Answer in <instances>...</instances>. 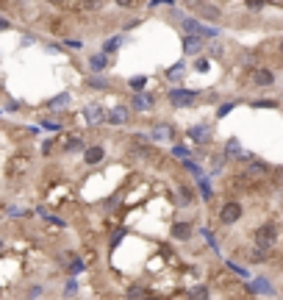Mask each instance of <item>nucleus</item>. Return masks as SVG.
<instances>
[{
    "instance_id": "obj_1",
    "label": "nucleus",
    "mask_w": 283,
    "mask_h": 300,
    "mask_svg": "<svg viewBox=\"0 0 283 300\" xmlns=\"http://www.w3.org/2000/svg\"><path fill=\"white\" fill-rule=\"evenodd\" d=\"M278 239H281V225H278V220H266V223H261L256 231H253V242L264 250H272L275 245H278Z\"/></svg>"
},
{
    "instance_id": "obj_2",
    "label": "nucleus",
    "mask_w": 283,
    "mask_h": 300,
    "mask_svg": "<svg viewBox=\"0 0 283 300\" xmlns=\"http://www.w3.org/2000/svg\"><path fill=\"white\" fill-rule=\"evenodd\" d=\"M200 92H195V89H186V86H172L170 92H167V103L172 106V109H189V106L197 103Z\"/></svg>"
},
{
    "instance_id": "obj_3",
    "label": "nucleus",
    "mask_w": 283,
    "mask_h": 300,
    "mask_svg": "<svg viewBox=\"0 0 283 300\" xmlns=\"http://www.w3.org/2000/svg\"><path fill=\"white\" fill-rule=\"evenodd\" d=\"M147 139L155 145H175L178 142V128L172 122H155L153 128L147 131Z\"/></svg>"
},
{
    "instance_id": "obj_4",
    "label": "nucleus",
    "mask_w": 283,
    "mask_h": 300,
    "mask_svg": "<svg viewBox=\"0 0 283 300\" xmlns=\"http://www.w3.org/2000/svg\"><path fill=\"white\" fill-rule=\"evenodd\" d=\"M128 159L131 162H147V164H161L164 156L155 150L153 145H147V142H136V145L128 147Z\"/></svg>"
},
{
    "instance_id": "obj_5",
    "label": "nucleus",
    "mask_w": 283,
    "mask_h": 300,
    "mask_svg": "<svg viewBox=\"0 0 283 300\" xmlns=\"http://www.w3.org/2000/svg\"><path fill=\"white\" fill-rule=\"evenodd\" d=\"M241 217H244V206H241L239 200H225L222 206H219V211H217V220H219V225H225V228L236 225Z\"/></svg>"
},
{
    "instance_id": "obj_6",
    "label": "nucleus",
    "mask_w": 283,
    "mask_h": 300,
    "mask_svg": "<svg viewBox=\"0 0 283 300\" xmlns=\"http://www.w3.org/2000/svg\"><path fill=\"white\" fill-rule=\"evenodd\" d=\"M266 175H272V164H266L264 159H250L247 167H244V172H241V178L253 181V184L266 181Z\"/></svg>"
},
{
    "instance_id": "obj_7",
    "label": "nucleus",
    "mask_w": 283,
    "mask_h": 300,
    "mask_svg": "<svg viewBox=\"0 0 283 300\" xmlns=\"http://www.w3.org/2000/svg\"><path fill=\"white\" fill-rule=\"evenodd\" d=\"M186 139L192 142V145L203 147V145H208V142L214 139V131H211L208 122H197V125H189L186 128Z\"/></svg>"
},
{
    "instance_id": "obj_8",
    "label": "nucleus",
    "mask_w": 283,
    "mask_h": 300,
    "mask_svg": "<svg viewBox=\"0 0 283 300\" xmlns=\"http://www.w3.org/2000/svg\"><path fill=\"white\" fill-rule=\"evenodd\" d=\"M128 106L133 109V112H150V109H155V94L153 92H133L128 97Z\"/></svg>"
},
{
    "instance_id": "obj_9",
    "label": "nucleus",
    "mask_w": 283,
    "mask_h": 300,
    "mask_svg": "<svg viewBox=\"0 0 283 300\" xmlns=\"http://www.w3.org/2000/svg\"><path fill=\"white\" fill-rule=\"evenodd\" d=\"M222 159L225 162H244V159H253L250 153H244V147L239 145V139L231 137L228 142L222 145Z\"/></svg>"
},
{
    "instance_id": "obj_10",
    "label": "nucleus",
    "mask_w": 283,
    "mask_h": 300,
    "mask_svg": "<svg viewBox=\"0 0 283 300\" xmlns=\"http://www.w3.org/2000/svg\"><path fill=\"white\" fill-rule=\"evenodd\" d=\"M106 114H109V109H106L103 103H89L84 109V122L89 125V128H94V125L106 122Z\"/></svg>"
},
{
    "instance_id": "obj_11",
    "label": "nucleus",
    "mask_w": 283,
    "mask_h": 300,
    "mask_svg": "<svg viewBox=\"0 0 283 300\" xmlns=\"http://www.w3.org/2000/svg\"><path fill=\"white\" fill-rule=\"evenodd\" d=\"M131 122V106H114V109H109V114H106V125H114V128H120V125H128Z\"/></svg>"
},
{
    "instance_id": "obj_12",
    "label": "nucleus",
    "mask_w": 283,
    "mask_h": 300,
    "mask_svg": "<svg viewBox=\"0 0 283 300\" xmlns=\"http://www.w3.org/2000/svg\"><path fill=\"white\" fill-rule=\"evenodd\" d=\"M103 162H106V147L103 145L92 142V145L84 147V164L86 167H100Z\"/></svg>"
},
{
    "instance_id": "obj_13",
    "label": "nucleus",
    "mask_w": 283,
    "mask_h": 300,
    "mask_svg": "<svg viewBox=\"0 0 283 300\" xmlns=\"http://www.w3.org/2000/svg\"><path fill=\"white\" fill-rule=\"evenodd\" d=\"M180 45H183V53H186V56H203V50H206V39L197 36V34H183Z\"/></svg>"
},
{
    "instance_id": "obj_14",
    "label": "nucleus",
    "mask_w": 283,
    "mask_h": 300,
    "mask_svg": "<svg viewBox=\"0 0 283 300\" xmlns=\"http://www.w3.org/2000/svg\"><path fill=\"white\" fill-rule=\"evenodd\" d=\"M170 236H172L175 242H189L192 236H195V225L186 223V220H178V223H172Z\"/></svg>"
},
{
    "instance_id": "obj_15",
    "label": "nucleus",
    "mask_w": 283,
    "mask_h": 300,
    "mask_svg": "<svg viewBox=\"0 0 283 300\" xmlns=\"http://www.w3.org/2000/svg\"><path fill=\"white\" fill-rule=\"evenodd\" d=\"M175 203H178V208H192L195 206V189L186 186V184H178L175 186Z\"/></svg>"
},
{
    "instance_id": "obj_16",
    "label": "nucleus",
    "mask_w": 283,
    "mask_h": 300,
    "mask_svg": "<svg viewBox=\"0 0 283 300\" xmlns=\"http://www.w3.org/2000/svg\"><path fill=\"white\" fill-rule=\"evenodd\" d=\"M250 78H253V84H256L258 89H269V86L275 84V72L269 67H256Z\"/></svg>"
},
{
    "instance_id": "obj_17",
    "label": "nucleus",
    "mask_w": 283,
    "mask_h": 300,
    "mask_svg": "<svg viewBox=\"0 0 283 300\" xmlns=\"http://www.w3.org/2000/svg\"><path fill=\"white\" fill-rule=\"evenodd\" d=\"M86 64H89V72H106V69H109V64H111V56H106L103 50H100V53H92Z\"/></svg>"
},
{
    "instance_id": "obj_18",
    "label": "nucleus",
    "mask_w": 283,
    "mask_h": 300,
    "mask_svg": "<svg viewBox=\"0 0 283 300\" xmlns=\"http://www.w3.org/2000/svg\"><path fill=\"white\" fill-rule=\"evenodd\" d=\"M250 292H253V295H266V298H272L275 286L266 281V278H253V281H250Z\"/></svg>"
},
{
    "instance_id": "obj_19",
    "label": "nucleus",
    "mask_w": 283,
    "mask_h": 300,
    "mask_svg": "<svg viewBox=\"0 0 283 300\" xmlns=\"http://www.w3.org/2000/svg\"><path fill=\"white\" fill-rule=\"evenodd\" d=\"M86 86H89V89H97V92H109V89H111V81H109V78H103L100 72H89Z\"/></svg>"
},
{
    "instance_id": "obj_20",
    "label": "nucleus",
    "mask_w": 283,
    "mask_h": 300,
    "mask_svg": "<svg viewBox=\"0 0 283 300\" xmlns=\"http://www.w3.org/2000/svg\"><path fill=\"white\" fill-rule=\"evenodd\" d=\"M84 139L75 137V134H69V137H64V142H61V150L64 153H78V150H84Z\"/></svg>"
},
{
    "instance_id": "obj_21",
    "label": "nucleus",
    "mask_w": 283,
    "mask_h": 300,
    "mask_svg": "<svg viewBox=\"0 0 283 300\" xmlns=\"http://www.w3.org/2000/svg\"><path fill=\"white\" fill-rule=\"evenodd\" d=\"M186 300H211V289L206 283H197V286H192L186 292Z\"/></svg>"
},
{
    "instance_id": "obj_22",
    "label": "nucleus",
    "mask_w": 283,
    "mask_h": 300,
    "mask_svg": "<svg viewBox=\"0 0 283 300\" xmlns=\"http://www.w3.org/2000/svg\"><path fill=\"white\" fill-rule=\"evenodd\" d=\"M183 75H186V67H183V61H178V64H172L170 69H167V81H172V84H178L183 81Z\"/></svg>"
},
{
    "instance_id": "obj_23",
    "label": "nucleus",
    "mask_w": 283,
    "mask_h": 300,
    "mask_svg": "<svg viewBox=\"0 0 283 300\" xmlns=\"http://www.w3.org/2000/svg\"><path fill=\"white\" fill-rule=\"evenodd\" d=\"M197 192H200V197L206 200V203H211L214 200V189H211V181L203 175V178H197Z\"/></svg>"
},
{
    "instance_id": "obj_24",
    "label": "nucleus",
    "mask_w": 283,
    "mask_h": 300,
    "mask_svg": "<svg viewBox=\"0 0 283 300\" xmlns=\"http://www.w3.org/2000/svg\"><path fill=\"white\" fill-rule=\"evenodd\" d=\"M266 258H269V250L258 248V245H253V248L247 250V261H253V264H264Z\"/></svg>"
},
{
    "instance_id": "obj_25",
    "label": "nucleus",
    "mask_w": 283,
    "mask_h": 300,
    "mask_svg": "<svg viewBox=\"0 0 283 300\" xmlns=\"http://www.w3.org/2000/svg\"><path fill=\"white\" fill-rule=\"evenodd\" d=\"M180 167H183L186 172H192L195 178H203V175H206V170H203V167H200V164L195 162L192 156H189V159H180Z\"/></svg>"
},
{
    "instance_id": "obj_26",
    "label": "nucleus",
    "mask_w": 283,
    "mask_h": 300,
    "mask_svg": "<svg viewBox=\"0 0 283 300\" xmlns=\"http://www.w3.org/2000/svg\"><path fill=\"white\" fill-rule=\"evenodd\" d=\"M225 267H228V270H231V273L236 275V278H241V281H250V278H253V273H250L247 267H241V264H236V261H231V258H228V261H225Z\"/></svg>"
},
{
    "instance_id": "obj_27",
    "label": "nucleus",
    "mask_w": 283,
    "mask_h": 300,
    "mask_svg": "<svg viewBox=\"0 0 283 300\" xmlns=\"http://www.w3.org/2000/svg\"><path fill=\"white\" fill-rule=\"evenodd\" d=\"M147 295H150V292H147L142 283H133V286H128V289H125V300H145Z\"/></svg>"
},
{
    "instance_id": "obj_28",
    "label": "nucleus",
    "mask_w": 283,
    "mask_h": 300,
    "mask_svg": "<svg viewBox=\"0 0 283 300\" xmlns=\"http://www.w3.org/2000/svg\"><path fill=\"white\" fill-rule=\"evenodd\" d=\"M120 45H125V36H111V39H106V42H103V47H100V50H103L106 56H111V53H117V47H120Z\"/></svg>"
},
{
    "instance_id": "obj_29",
    "label": "nucleus",
    "mask_w": 283,
    "mask_h": 300,
    "mask_svg": "<svg viewBox=\"0 0 283 300\" xmlns=\"http://www.w3.org/2000/svg\"><path fill=\"white\" fill-rule=\"evenodd\" d=\"M84 270H86V261H84V258H75V256L69 258V264H67V275L78 278V275L84 273Z\"/></svg>"
},
{
    "instance_id": "obj_30",
    "label": "nucleus",
    "mask_w": 283,
    "mask_h": 300,
    "mask_svg": "<svg viewBox=\"0 0 283 300\" xmlns=\"http://www.w3.org/2000/svg\"><path fill=\"white\" fill-rule=\"evenodd\" d=\"M125 236H128V228H114V233L109 236V250H117Z\"/></svg>"
},
{
    "instance_id": "obj_31",
    "label": "nucleus",
    "mask_w": 283,
    "mask_h": 300,
    "mask_svg": "<svg viewBox=\"0 0 283 300\" xmlns=\"http://www.w3.org/2000/svg\"><path fill=\"white\" fill-rule=\"evenodd\" d=\"M192 153H195V150H192V147H186V145H180V142H175V145H172V150H170L172 159H189Z\"/></svg>"
},
{
    "instance_id": "obj_32",
    "label": "nucleus",
    "mask_w": 283,
    "mask_h": 300,
    "mask_svg": "<svg viewBox=\"0 0 283 300\" xmlns=\"http://www.w3.org/2000/svg\"><path fill=\"white\" fill-rule=\"evenodd\" d=\"M69 92H64V94H59V97H53V100H47V109H64V106H69Z\"/></svg>"
},
{
    "instance_id": "obj_33",
    "label": "nucleus",
    "mask_w": 283,
    "mask_h": 300,
    "mask_svg": "<svg viewBox=\"0 0 283 300\" xmlns=\"http://www.w3.org/2000/svg\"><path fill=\"white\" fill-rule=\"evenodd\" d=\"M200 236H203V239L208 242V248L214 250V253H219V245H217V236L211 231H208V228H200Z\"/></svg>"
},
{
    "instance_id": "obj_34",
    "label": "nucleus",
    "mask_w": 283,
    "mask_h": 300,
    "mask_svg": "<svg viewBox=\"0 0 283 300\" xmlns=\"http://www.w3.org/2000/svg\"><path fill=\"white\" fill-rule=\"evenodd\" d=\"M75 295H78V281L69 275L67 283H64V298H75Z\"/></svg>"
},
{
    "instance_id": "obj_35",
    "label": "nucleus",
    "mask_w": 283,
    "mask_h": 300,
    "mask_svg": "<svg viewBox=\"0 0 283 300\" xmlns=\"http://www.w3.org/2000/svg\"><path fill=\"white\" fill-rule=\"evenodd\" d=\"M145 84H147V78H145V75H133V78H128V86L133 89V92H142V89H145Z\"/></svg>"
},
{
    "instance_id": "obj_36",
    "label": "nucleus",
    "mask_w": 283,
    "mask_h": 300,
    "mask_svg": "<svg viewBox=\"0 0 283 300\" xmlns=\"http://www.w3.org/2000/svg\"><path fill=\"white\" fill-rule=\"evenodd\" d=\"M250 106H253V109H278V100H264V97H261V100H250Z\"/></svg>"
},
{
    "instance_id": "obj_37",
    "label": "nucleus",
    "mask_w": 283,
    "mask_h": 300,
    "mask_svg": "<svg viewBox=\"0 0 283 300\" xmlns=\"http://www.w3.org/2000/svg\"><path fill=\"white\" fill-rule=\"evenodd\" d=\"M236 106H239L236 100H233V103H222L219 109H217V114H214V117H217V120H222V117H228V114H231L233 109H236Z\"/></svg>"
},
{
    "instance_id": "obj_38",
    "label": "nucleus",
    "mask_w": 283,
    "mask_h": 300,
    "mask_svg": "<svg viewBox=\"0 0 283 300\" xmlns=\"http://www.w3.org/2000/svg\"><path fill=\"white\" fill-rule=\"evenodd\" d=\"M42 292H44V286H42V283H34V286L28 289V295H25V298H28V300H36L39 295H42Z\"/></svg>"
},
{
    "instance_id": "obj_39",
    "label": "nucleus",
    "mask_w": 283,
    "mask_h": 300,
    "mask_svg": "<svg viewBox=\"0 0 283 300\" xmlns=\"http://www.w3.org/2000/svg\"><path fill=\"white\" fill-rule=\"evenodd\" d=\"M244 6H247L250 11H261L266 6V0H244Z\"/></svg>"
},
{
    "instance_id": "obj_40",
    "label": "nucleus",
    "mask_w": 283,
    "mask_h": 300,
    "mask_svg": "<svg viewBox=\"0 0 283 300\" xmlns=\"http://www.w3.org/2000/svg\"><path fill=\"white\" fill-rule=\"evenodd\" d=\"M208 64H211V61H208L206 56H195V69H197V72L200 69H208Z\"/></svg>"
},
{
    "instance_id": "obj_41",
    "label": "nucleus",
    "mask_w": 283,
    "mask_h": 300,
    "mask_svg": "<svg viewBox=\"0 0 283 300\" xmlns=\"http://www.w3.org/2000/svg\"><path fill=\"white\" fill-rule=\"evenodd\" d=\"M39 125H42L44 131H59V128H61V125H59V122H56V120H44V117H42V120H39Z\"/></svg>"
},
{
    "instance_id": "obj_42",
    "label": "nucleus",
    "mask_w": 283,
    "mask_h": 300,
    "mask_svg": "<svg viewBox=\"0 0 283 300\" xmlns=\"http://www.w3.org/2000/svg\"><path fill=\"white\" fill-rule=\"evenodd\" d=\"M120 9H125V11H131V9H136V0H114Z\"/></svg>"
},
{
    "instance_id": "obj_43",
    "label": "nucleus",
    "mask_w": 283,
    "mask_h": 300,
    "mask_svg": "<svg viewBox=\"0 0 283 300\" xmlns=\"http://www.w3.org/2000/svg\"><path fill=\"white\" fill-rule=\"evenodd\" d=\"M44 223H50V225H56V228H64V220H59V217H44Z\"/></svg>"
},
{
    "instance_id": "obj_44",
    "label": "nucleus",
    "mask_w": 283,
    "mask_h": 300,
    "mask_svg": "<svg viewBox=\"0 0 283 300\" xmlns=\"http://www.w3.org/2000/svg\"><path fill=\"white\" fill-rule=\"evenodd\" d=\"M139 25V20H128V23H125V25H122V31H133V28Z\"/></svg>"
},
{
    "instance_id": "obj_45",
    "label": "nucleus",
    "mask_w": 283,
    "mask_h": 300,
    "mask_svg": "<svg viewBox=\"0 0 283 300\" xmlns=\"http://www.w3.org/2000/svg\"><path fill=\"white\" fill-rule=\"evenodd\" d=\"M50 150H53V139H47V142H42V153L47 156V153H50Z\"/></svg>"
},
{
    "instance_id": "obj_46",
    "label": "nucleus",
    "mask_w": 283,
    "mask_h": 300,
    "mask_svg": "<svg viewBox=\"0 0 283 300\" xmlns=\"http://www.w3.org/2000/svg\"><path fill=\"white\" fill-rule=\"evenodd\" d=\"M211 56H214V59H219V56H222V47H219V45H211Z\"/></svg>"
},
{
    "instance_id": "obj_47",
    "label": "nucleus",
    "mask_w": 283,
    "mask_h": 300,
    "mask_svg": "<svg viewBox=\"0 0 283 300\" xmlns=\"http://www.w3.org/2000/svg\"><path fill=\"white\" fill-rule=\"evenodd\" d=\"M36 214H39V217H42V220H44V217L50 214V211H47V206H36Z\"/></svg>"
},
{
    "instance_id": "obj_48",
    "label": "nucleus",
    "mask_w": 283,
    "mask_h": 300,
    "mask_svg": "<svg viewBox=\"0 0 283 300\" xmlns=\"http://www.w3.org/2000/svg\"><path fill=\"white\" fill-rule=\"evenodd\" d=\"M158 3H161V0H150V3H147V9H155ZM164 3H167V0H164Z\"/></svg>"
},
{
    "instance_id": "obj_49",
    "label": "nucleus",
    "mask_w": 283,
    "mask_h": 300,
    "mask_svg": "<svg viewBox=\"0 0 283 300\" xmlns=\"http://www.w3.org/2000/svg\"><path fill=\"white\" fill-rule=\"evenodd\" d=\"M145 300H161V298H158V295H147Z\"/></svg>"
},
{
    "instance_id": "obj_50",
    "label": "nucleus",
    "mask_w": 283,
    "mask_h": 300,
    "mask_svg": "<svg viewBox=\"0 0 283 300\" xmlns=\"http://www.w3.org/2000/svg\"><path fill=\"white\" fill-rule=\"evenodd\" d=\"M278 53H281V56H283V39H281V45H278Z\"/></svg>"
},
{
    "instance_id": "obj_51",
    "label": "nucleus",
    "mask_w": 283,
    "mask_h": 300,
    "mask_svg": "<svg viewBox=\"0 0 283 300\" xmlns=\"http://www.w3.org/2000/svg\"><path fill=\"white\" fill-rule=\"evenodd\" d=\"M0 250H3V239H0Z\"/></svg>"
}]
</instances>
